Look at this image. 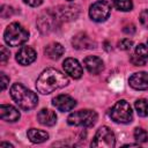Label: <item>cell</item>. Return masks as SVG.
Segmentation results:
<instances>
[{"label":"cell","instance_id":"1","mask_svg":"<svg viewBox=\"0 0 148 148\" xmlns=\"http://www.w3.org/2000/svg\"><path fill=\"white\" fill-rule=\"evenodd\" d=\"M68 84V77L54 68H47L42 72L36 82V88L38 92L47 95L57 89H60Z\"/></svg>","mask_w":148,"mask_h":148},{"label":"cell","instance_id":"2","mask_svg":"<svg viewBox=\"0 0 148 148\" xmlns=\"http://www.w3.org/2000/svg\"><path fill=\"white\" fill-rule=\"evenodd\" d=\"M10 96L15 103L25 111L34 109L38 104L37 95L21 83H14L10 87Z\"/></svg>","mask_w":148,"mask_h":148},{"label":"cell","instance_id":"3","mask_svg":"<svg viewBox=\"0 0 148 148\" xmlns=\"http://www.w3.org/2000/svg\"><path fill=\"white\" fill-rule=\"evenodd\" d=\"M29 38V32L25 28H23L20 23H10L5 32H3V39L9 46H20L24 44Z\"/></svg>","mask_w":148,"mask_h":148},{"label":"cell","instance_id":"4","mask_svg":"<svg viewBox=\"0 0 148 148\" xmlns=\"http://www.w3.org/2000/svg\"><path fill=\"white\" fill-rule=\"evenodd\" d=\"M109 116L116 123L128 124L133 119V111L128 102H126L125 99H120L111 108Z\"/></svg>","mask_w":148,"mask_h":148},{"label":"cell","instance_id":"5","mask_svg":"<svg viewBox=\"0 0 148 148\" xmlns=\"http://www.w3.org/2000/svg\"><path fill=\"white\" fill-rule=\"evenodd\" d=\"M67 121L69 125L73 126L89 127L95 125V123L97 121V113L94 110H89V109L74 111L68 116Z\"/></svg>","mask_w":148,"mask_h":148},{"label":"cell","instance_id":"6","mask_svg":"<svg viewBox=\"0 0 148 148\" xmlns=\"http://www.w3.org/2000/svg\"><path fill=\"white\" fill-rule=\"evenodd\" d=\"M91 147L95 148H112L116 146V138L112 130L108 126H102L96 132L91 143Z\"/></svg>","mask_w":148,"mask_h":148},{"label":"cell","instance_id":"7","mask_svg":"<svg viewBox=\"0 0 148 148\" xmlns=\"http://www.w3.org/2000/svg\"><path fill=\"white\" fill-rule=\"evenodd\" d=\"M111 13V6L105 0H98L90 6L89 16L95 22H103L105 21Z\"/></svg>","mask_w":148,"mask_h":148},{"label":"cell","instance_id":"8","mask_svg":"<svg viewBox=\"0 0 148 148\" xmlns=\"http://www.w3.org/2000/svg\"><path fill=\"white\" fill-rule=\"evenodd\" d=\"M58 17L56 16L54 13L52 12H46L44 14H42L38 20H37V24H38V29L40 30V32L43 34H47L51 30H53L54 24L57 23Z\"/></svg>","mask_w":148,"mask_h":148},{"label":"cell","instance_id":"9","mask_svg":"<svg viewBox=\"0 0 148 148\" xmlns=\"http://www.w3.org/2000/svg\"><path fill=\"white\" fill-rule=\"evenodd\" d=\"M62 68H64L65 73L68 74L73 79H80L82 76V74H83L82 66L74 58H67V59H65V61L62 62Z\"/></svg>","mask_w":148,"mask_h":148},{"label":"cell","instance_id":"10","mask_svg":"<svg viewBox=\"0 0 148 148\" xmlns=\"http://www.w3.org/2000/svg\"><path fill=\"white\" fill-rule=\"evenodd\" d=\"M52 104L53 106H56V109H58L61 112L65 111H71L72 109H74V106L76 105V102L73 97H71L69 95H58L52 99Z\"/></svg>","mask_w":148,"mask_h":148},{"label":"cell","instance_id":"11","mask_svg":"<svg viewBox=\"0 0 148 148\" xmlns=\"http://www.w3.org/2000/svg\"><path fill=\"white\" fill-rule=\"evenodd\" d=\"M36 51L29 46H22L16 53V61L22 66H28L36 60Z\"/></svg>","mask_w":148,"mask_h":148},{"label":"cell","instance_id":"12","mask_svg":"<svg viewBox=\"0 0 148 148\" xmlns=\"http://www.w3.org/2000/svg\"><path fill=\"white\" fill-rule=\"evenodd\" d=\"M128 83L133 89L147 90L148 89V73L136 72V73L132 74L128 79Z\"/></svg>","mask_w":148,"mask_h":148},{"label":"cell","instance_id":"13","mask_svg":"<svg viewBox=\"0 0 148 148\" xmlns=\"http://www.w3.org/2000/svg\"><path fill=\"white\" fill-rule=\"evenodd\" d=\"M134 66H143L148 61V47L145 44H139L135 47L134 53L130 58Z\"/></svg>","mask_w":148,"mask_h":148},{"label":"cell","instance_id":"14","mask_svg":"<svg viewBox=\"0 0 148 148\" xmlns=\"http://www.w3.org/2000/svg\"><path fill=\"white\" fill-rule=\"evenodd\" d=\"M72 45L76 50H86L95 47V43L86 32H79L72 38Z\"/></svg>","mask_w":148,"mask_h":148},{"label":"cell","instance_id":"15","mask_svg":"<svg viewBox=\"0 0 148 148\" xmlns=\"http://www.w3.org/2000/svg\"><path fill=\"white\" fill-rule=\"evenodd\" d=\"M58 20L62 21H71L75 20L79 15V7L77 6H62L54 12Z\"/></svg>","mask_w":148,"mask_h":148},{"label":"cell","instance_id":"16","mask_svg":"<svg viewBox=\"0 0 148 148\" xmlns=\"http://www.w3.org/2000/svg\"><path fill=\"white\" fill-rule=\"evenodd\" d=\"M0 118L5 121L14 123L20 119V112L16 108L9 104H1L0 105Z\"/></svg>","mask_w":148,"mask_h":148},{"label":"cell","instance_id":"17","mask_svg":"<svg viewBox=\"0 0 148 148\" xmlns=\"http://www.w3.org/2000/svg\"><path fill=\"white\" fill-rule=\"evenodd\" d=\"M83 65L87 68V71L91 74H98L104 68V64H103L102 59L96 56H88L87 58H84Z\"/></svg>","mask_w":148,"mask_h":148},{"label":"cell","instance_id":"18","mask_svg":"<svg viewBox=\"0 0 148 148\" xmlns=\"http://www.w3.org/2000/svg\"><path fill=\"white\" fill-rule=\"evenodd\" d=\"M37 120L44 126H53L57 123V116L52 110L42 109L37 113Z\"/></svg>","mask_w":148,"mask_h":148},{"label":"cell","instance_id":"19","mask_svg":"<svg viewBox=\"0 0 148 148\" xmlns=\"http://www.w3.org/2000/svg\"><path fill=\"white\" fill-rule=\"evenodd\" d=\"M44 52H45V54H46L50 59L57 60V59H59V58L64 54L65 49H64V46H62L60 43L53 42V43H50L49 45L45 46Z\"/></svg>","mask_w":148,"mask_h":148},{"label":"cell","instance_id":"20","mask_svg":"<svg viewBox=\"0 0 148 148\" xmlns=\"http://www.w3.org/2000/svg\"><path fill=\"white\" fill-rule=\"evenodd\" d=\"M28 138L32 143H42L49 139V134L45 131L37 130V128H30L28 130Z\"/></svg>","mask_w":148,"mask_h":148},{"label":"cell","instance_id":"21","mask_svg":"<svg viewBox=\"0 0 148 148\" xmlns=\"http://www.w3.org/2000/svg\"><path fill=\"white\" fill-rule=\"evenodd\" d=\"M135 110L140 117H147L148 116V101L145 98H140L134 104Z\"/></svg>","mask_w":148,"mask_h":148},{"label":"cell","instance_id":"22","mask_svg":"<svg viewBox=\"0 0 148 148\" xmlns=\"http://www.w3.org/2000/svg\"><path fill=\"white\" fill-rule=\"evenodd\" d=\"M113 6L121 12H130L133 8V2L132 0H111Z\"/></svg>","mask_w":148,"mask_h":148},{"label":"cell","instance_id":"23","mask_svg":"<svg viewBox=\"0 0 148 148\" xmlns=\"http://www.w3.org/2000/svg\"><path fill=\"white\" fill-rule=\"evenodd\" d=\"M134 139L138 141V143H143L148 140V134L145 130H142L140 127H136L134 130Z\"/></svg>","mask_w":148,"mask_h":148},{"label":"cell","instance_id":"24","mask_svg":"<svg viewBox=\"0 0 148 148\" xmlns=\"http://www.w3.org/2000/svg\"><path fill=\"white\" fill-rule=\"evenodd\" d=\"M133 46V42L128 38H124L118 42V47L120 50H124V51H127V50H131V47Z\"/></svg>","mask_w":148,"mask_h":148},{"label":"cell","instance_id":"25","mask_svg":"<svg viewBox=\"0 0 148 148\" xmlns=\"http://www.w3.org/2000/svg\"><path fill=\"white\" fill-rule=\"evenodd\" d=\"M139 20H140V23L145 28H148V9H145V10L141 12V14L139 16Z\"/></svg>","mask_w":148,"mask_h":148},{"label":"cell","instance_id":"26","mask_svg":"<svg viewBox=\"0 0 148 148\" xmlns=\"http://www.w3.org/2000/svg\"><path fill=\"white\" fill-rule=\"evenodd\" d=\"M0 50H1V57H0L1 64H5V62L8 60V58H9V51H8L5 46H1Z\"/></svg>","mask_w":148,"mask_h":148},{"label":"cell","instance_id":"27","mask_svg":"<svg viewBox=\"0 0 148 148\" xmlns=\"http://www.w3.org/2000/svg\"><path fill=\"white\" fill-rule=\"evenodd\" d=\"M0 77H1V90H5L9 83V77L5 73H0Z\"/></svg>","mask_w":148,"mask_h":148},{"label":"cell","instance_id":"28","mask_svg":"<svg viewBox=\"0 0 148 148\" xmlns=\"http://www.w3.org/2000/svg\"><path fill=\"white\" fill-rule=\"evenodd\" d=\"M123 31L125 32V34H130V35H133L134 32H135V27L133 25V24H130V25H126L124 29H123Z\"/></svg>","mask_w":148,"mask_h":148},{"label":"cell","instance_id":"29","mask_svg":"<svg viewBox=\"0 0 148 148\" xmlns=\"http://www.w3.org/2000/svg\"><path fill=\"white\" fill-rule=\"evenodd\" d=\"M24 2L28 3L31 7H37L43 2V0H24Z\"/></svg>","mask_w":148,"mask_h":148},{"label":"cell","instance_id":"30","mask_svg":"<svg viewBox=\"0 0 148 148\" xmlns=\"http://www.w3.org/2000/svg\"><path fill=\"white\" fill-rule=\"evenodd\" d=\"M0 147H13V145L7 143V142H1V143H0Z\"/></svg>","mask_w":148,"mask_h":148},{"label":"cell","instance_id":"31","mask_svg":"<svg viewBox=\"0 0 148 148\" xmlns=\"http://www.w3.org/2000/svg\"><path fill=\"white\" fill-rule=\"evenodd\" d=\"M68 1H72V0H68Z\"/></svg>","mask_w":148,"mask_h":148}]
</instances>
